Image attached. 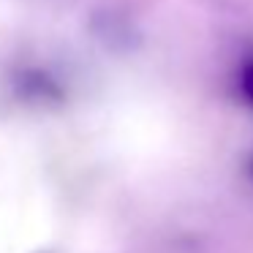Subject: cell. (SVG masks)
Listing matches in <instances>:
<instances>
[{"mask_svg": "<svg viewBox=\"0 0 253 253\" xmlns=\"http://www.w3.org/2000/svg\"><path fill=\"white\" fill-rule=\"evenodd\" d=\"M237 90H240L242 101L253 109V57L242 63L240 71H237Z\"/></svg>", "mask_w": 253, "mask_h": 253, "instance_id": "cell-1", "label": "cell"}, {"mask_svg": "<svg viewBox=\"0 0 253 253\" xmlns=\"http://www.w3.org/2000/svg\"><path fill=\"white\" fill-rule=\"evenodd\" d=\"M245 171H248V177H251V182H253V150L248 153V158H245Z\"/></svg>", "mask_w": 253, "mask_h": 253, "instance_id": "cell-2", "label": "cell"}]
</instances>
